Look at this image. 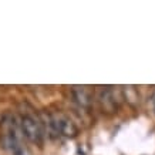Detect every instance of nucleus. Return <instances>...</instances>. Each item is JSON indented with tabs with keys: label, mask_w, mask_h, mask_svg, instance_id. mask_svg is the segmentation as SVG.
<instances>
[{
	"label": "nucleus",
	"mask_w": 155,
	"mask_h": 155,
	"mask_svg": "<svg viewBox=\"0 0 155 155\" xmlns=\"http://www.w3.org/2000/svg\"><path fill=\"white\" fill-rule=\"evenodd\" d=\"M71 95L74 103L83 110H88L91 105V95H90L88 90L85 87H73L71 90Z\"/></svg>",
	"instance_id": "obj_5"
},
{
	"label": "nucleus",
	"mask_w": 155,
	"mask_h": 155,
	"mask_svg": "<svg viewBox=\"0 0 155 155\" xmlns=\"http://www.w3.org/2000/svg\"><path fill=\"white\" fill-rule=\"evenodd\" d=\"M2 128V141L3 145L12 155H26L24 135L20 128L19 118L6 113L0 121Z\"/></svg>",
	"instance_id": "obj_1"
},
{
	"label": "nucleus",
	"mask_w": 155,
	"mask_h": 155,
	"mask_svg": "<svg viewBox=\"0 0 155 155\" xmlns=\"http://www.w3.org/2000/svg\"><path fill=\"white\" fill-rule=\"evenodd\" d=\"M20 122V128H21V132L24 135V140L30 141L31 144H36V145H40L43 140V130H41V124H40V120L37 117H34L31 114H24L19 118Z\"/></svg>",
	"instance_id": "obj_2"
},
{
	"label": "nucleus",
	"mask_w": 155,
	"mask_h": 155,
	"mask_svg": "<svg viewBox=\"0 0 155 155\" xmlns=\"http://www.w3.org/2000/svg\"><path fill=\"white\" fill-rule=\"evenodd\" d=\"M98 103L100 107L103 110V113H114L115 108H117V101L114 97L113 91L110 88H103L98 93Z\"/></svg>",
	"instance_id": "obj_4"
},
{
	"label": "nucleus",
	"mask_w": 155,
	"mask_h": 155,
	"mask_svg": "<svg viewBox=\"0 0 155 155\" xmlns=\"http://www.w3.org/2000/svg\"><path fill=\"white\" fill-rule=\"evenodd\" d=\"M57 117V127H58V134L60 137H66V138H74L78 134V128L75 125L70 117H67L61 113H56Z\"/></svg>",
	"instance_id": "obj_3"
}]
</instances>
